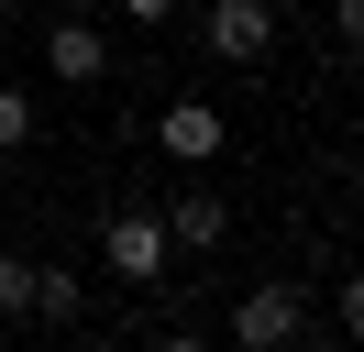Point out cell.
Returning a JSON list of instances; mask_svg holds the SVG:
<instances>
[{"mask_svg": "<svg viewBox=\"0 0 364 352\" xmlns=\"http://www.w3.org/2000/svg\"><path fill=\"white\" fill-rule=\"evenodd\" d=\"M89 308V275H67V264H33V319H77Z\"/></svg>", "mask_w": 364, "mask_h": 352, "instance_id": "7", "label": "cell"}, {"mask_svg": "<svg viewBox=\"0 0 364 352\" xmlns=\"http://www.w3.org/2000/svg\"><path fill=\"white\" fill-rule=\"evenodd\" d=\"M100 264H111L122 286H166L177 242H166V220H155V209H111V231H100Z\"/></svg>", "mask_w": 364, "mask_h": 352, "instance_id": "1", "label": "cell"}, {"mask_svg": "<svg viewBox=\"0 0 364 352\" xmlns=\"http://www.w3.org/2000/svg\"><path fill=\"white\" fill-rule=\"evenodd\" d=\"M155 352H210V341H199V330H166V341H155Z\"/></svg>", "mask_w": 364, "mask_h": 352, "instance_id": "12", "label": "cell"}, {"mask_svg": "<svg viewBox=\"0 0 364 352\" xmlns=\"http://www.w3.org/2000/svg\"><path fill=\"white\" fill-rule=\"evenodd\" d=\"M45 66H55V88H100V77H111V33H100L89 11H67L45 33Z\"/></svg>", "mask_w": 364, "mask_h": 352, "instance_id": "5", "label": "cell"}, {"mask_svg": "<svg viewBox=\"0 0 364 352\" xmlns=\"http://www.w3.org/2000/svg\"><path fill=\"white\" fill-rule=\"evenodd\" d=\"M0 319H33V264L0 253Z\"/></svg>", "mask_w": 364, "mask_h": 352, "instance_id": "9", "label": "cell"}, {"mask_svg": "<svg viewBox=\"0 0 364 352\" xmlns=\"http://www.w3.org/2000/svg\"><path fill=\"white\" fill-rule=\"evenodd\" d=\"M155 143L177 154V165H221L232 110H221V99H166V110H155Z\"/></svg>", "mask_w": 364, "mask_h": 352, "instance_id": "3", "label": "cell"}, {"mask_svg": "<svg viewBox=\"0 0 364 352\" xmlns=\"http://www.w3.org/2000/svg\"><path fill=\"white\" fill-rule=\"evenodd\" d=\"M232 341L243 352H287L298 341V275H265L243 308H232Z\"/></svg>", "mask_w": 364, "mask_h": 352, "instance_id": "4", "label": "cell"}, {"mask_svg": "<svg viewBox=\"0 0 364 352\" xmlns=\"http://www.w3.org/2000/svg\"><path fill=\"white\" fill-rule=\"evenodd\" d=\"M210 55H221V66H265L276 55V0H210Z\"/></svg>", "mask_w": 364, "mask_h": 352, "instance_id": "2", "label": "cell"}, {"mask_svg": "<svg viewBox=\"0 0 364 352\" xmlns=\"http://www.w3.org/2000/svg\"><path fill=\"white\" fill-rule=\"evenodd\" d=\"M23 143H33V88L0 77V154H23Z\"/></svg>", "mask_w": 364, "mask_h": 352, "instance_id": "8", "label": "cell"}, {"mask_svg": "<svg viewBox=\"0 0 364 352\" xmlns=\"http://www.w3.org/2000/svg\"><path fill=\"white\" fill-rule=\"evenodd\" d=\"M331 33H342V44H364V0H331Z\"/></svg>", "mask_w": 364, "mask_h": 352, "instance_id": "11", "label": "cell"}, {"mask_svg": "<svg viewBox=\"0 0 364 352\" xmlns=\"http://www.w3.org/2000/svg\"><path fill=\"white\" fill-rule=\"evenodd\" d=\"M188 0H122V22H177Z\"/></svg>", "mask_w": 364, "mask_h": 352, "instance_id": "10", "label": "cell"}, {"mask_svg": "<svg viewBox=\"0 0 364 352\" xmlns=\"http://www.w3.org/2000/svg\"><path fill=\"white\" fill-rule=\"evenodd\" d=\"M155 220H166V242H188V253H210V242L232 231V198H221V187H177V198H166Z\"/></svg>", "mask_w": 364, "mask_h": 352, "instance_id": "6", "label": "cell"}]
</instances>
